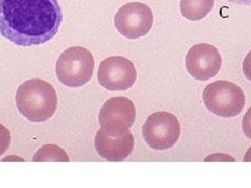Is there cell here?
I'll return each instance as SVG.
<instances>
[{
  "label": "cell",
  "instance_id": "6da1fadb",
  "mask_svg": "<svg viewBox=\"0 0 251 188\" xmlns=\"http://www.w3.org/2000/svg\"><path fill=\"white\" fill-rule=\"evenodd\" d=\"M62 21L58 0H0V34L19 46L50 41Z\"/></svg>",
  "mask_w": 251,
  "mask_h": 188
},
{
  "label": "cell",
  "instance_id": "7a4b0ae2",
  "mask_svg": "<svg viewBox=\"0 0 251 188\" xmlns=\"http://www.w3.org/2000/svg\"><path fill=\"white\" fill-rule=\"evenodd\" d=\"M16 106L20 114L29 121H46L57 110V92L50 83L41 78H31L18 87Z\"/></svg>",
  "mask_w": 251,
  "mask_h": 188
},
{
  "label": "cell",
  "instance_id": "3957f363",
  "mask_svg": "<svg viewBox=\"0 0 251 188\" xmlns=\"http://www.w3.org/2000/svg\"><path fill=\"white\" fill-rule=\"evenodd\" d=\"M94 58L83 46H73L61 53L56 63V74L61 84L70 88L82 87L92 78Z\"/></svg>",
  "mask_w": 251,
  "mask_h": 188
},
{
  "label": "cell",
  "instance_id": "277c9868",
  "mask_svg": "<svg viewBox=\"0 0 251 188\" xmlns=\"http://www.w3.org/2000/svg\"><path fill=\"white\" fill-rule=\"evenodd\" d=\"M203 101L209 112L230 118L243 111L246 98L244 91L238 85L218 81L206 86L203 91Z\"/></svg>",
  "mask_w": 251,
  "mask_h": 188
},
{
  "label": "cell",
  "instance_id": "5b68a950",
  "mask_svg": "<svg viewBox=\"0 0 251 188\" xmlns=\"http://www.w3.org/2000/svg\"><path fill=\"white\" fill-rule=\"evenodd\" d=\"M136 119L134 103L126 97L109 98L100 108L99 121L100 129L111 137L127 134Z\"/></svg>",
  "mask_w": 251,
  "mask_h": 188
},
{
  "label": "cell",
  "instance_id": "8992f818",
  "mask_svg": "<svg viewBox=\"0 0 251 188\" xmlns=\"http://www.w3.org/2000/svg\"><path fill=\"white\" fill-rule=\"evenodd\" d=\"M181 127L175 115L156 112L147 118L143 135L147 144L156 151L170 150L179 140Z\"/></svg>",
  "mask_w": 251,
  "mask_h": 188
},
{
  "label": "cell",
  "instance_id": "52a82bcc",
  "mask_svg": "<svg viewBox=\"0 0 251 188\" xmlns=\"http://www.w3.org/2000/svg\"><path fill=\"white\" fill-rule=\"evenodd\" d=\"M114 25L119 33L129 40L146 36L153 26V13L150 7L141 2H130L123 5L114 17Z\"/></svg>",
  "mask_w": 251,
  "mask_h": 188
},
{
  "label": "cell",
  "instance_id": "ba28073f",
  "mask_svg": "<svg viewBox=\"0 0 251 188\" xmlns=\"http://www.w3.org/2000/svg\"><path fill=\"white\" fill-rule=\"evenodd\" d=\"M137 78L133 62L124 57H110L100 64L98 80L101 87L110 91H124L131 88Z\"/></svg>",
  "mask_w": 251,
  "mask_h": 188
},
{
  "label": "cell",
  "instance_id": "9c48e42d",
  "mask_svg": "<svg viewBox=\"0 0 251 188\" xmlns=\"http://www.w3.org/2000/svg\"><path fill=\"white\" fill-rule=\"evenodd\" d=\"M185 66L194 78L205 82L219 73L222 66V57L214 45L196 44L187 51Z\"/></svg>",
  "mask_w": 251,
  "mask_h": 188
},
{
  "label": "cell",
  "instance_id": "30bf717a",
  "mask_svg": "<svg viewBox=\"0 0 251 188\" xmlns=\"http://www.w3.org/2000/svg\"><path fill=\"white\" fill-rule=\"evenodd\" d=\"M94 146L101 158L111 162L124 161L133 152L134 136L129 131L121 137H111L100 129L94 138Z\"/></svg>",
  "mask_w": 251,
  "mask_h": 188
},
{
  "label": "cell",
  "instance_id": "8fae6325",
  "mask_svg": "<svg viewBox=\"0 0 251 188\" xmlns=\"http://www.w3.org/2000/svg\"><path fill=\"white\" fill-rule=\"evenodd\" d=\"M215 0H181L180 11L184 18L191 21H199L211 12Z\"/></svg>",
  "mask_w": 251,
  "mask_h": 188
},
{
  "label": "cell",
  "instance_id": "7c38bea8",
  "mask_svg": "<svg viewBox=\"0 0 251 188\" xmlns=\"http://www.w3.org/2000/svg\"><path fill=\"white\" fill-rule=\"evenodd\" d=\"M34 162H68L69 157L63 148L56 144H45L35 153Z\"/></svg>",
  "mask_w": 251,
  "mask_h": 188
},
{
  "label": "cell",
  "instance_id": "4fadbf2b",
  "mask_svg": "<svg viewBox=\"0 0 251 188\" xmlns=\"http://www.w3.org/2000/svg\"><path fill=\"white\" fill-rule=\"evenodd\" d=\"M11 144V133L3 124L0 123V156L3 155Z\"/></svg>",
  "mask_w": 251,
  "mask_h": 188
},
{
  "label": "cell",
  "instance_id": "5bb4252c",
  "mask_svg": "<svg viewBox=\"0 0 251 188\" xmlns=\"http://www.w3.org/2000/svg\"><path fill=\"white\" fill-rule=\"evenodd\" d=\"M242 129H243V133H244V135L247 138L251 139V107L246 112L244 118H243Z\"/></svg>",
  "mask_w": 251,
  "mask_h": 188
},
{
  "label": "cell",
  "instance_id": "9a60e30c",
  "mask_svg": "<svg viewBox=\"0 0 251 188\" xmlns=\"http://www.w3.org/2000/svg\"><path fill=\"white\" fill-rule=\"evenodd\" d=\"M243 73H244L247 80L251 82V50L248 52L244 62H243Z\"/></svg>",
  "mask_w": 251,
  "mask_h": 188
},
{
  "label": "cell",
  "instance_id": "2e32d148",
  "mask_svg": "<svg viewBox=\"0 0 251 188\" xmlns=\"http://www.w3.org/2000/svg\"><path fill=\"white\" fill-rule=\"evenodd\" d=\"M226 1H228L230 3H234V4L251 6V0H226Z\"/></svg>",
  "mask_w": 251,
  "mask_h": 188
},
{
  "label": "cell",
  "instance_id": "e0dca14e",
  "mask_svg": "<svg viewBox=\"0 0 251 188\" xmlns=\"http://www.w3.org/2000/svg\"><path fill=\"white\" fill-rule=\"evenodd\" d=\"M244 161H245V162H251V146L248 148V151H247L246 154H245Z\"/></svg>",
  "mask_w": 251,
  "mask_h": 188
}]
</instances>
